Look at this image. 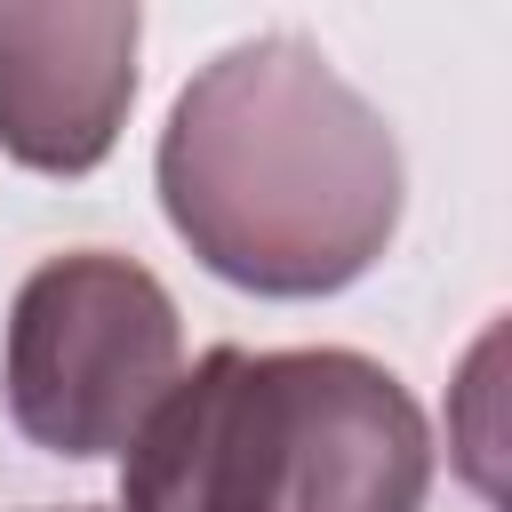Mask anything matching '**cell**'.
<instances>
[{"label": "cell", "mask_w": 512, "mask_h": 512, "mask_svg": "<svg viewBox=\"0 0 512 512\" xmlns=\"http://www.w3.org/2000/svg\"><path fill=\"white\" fill-rule=\"evenodd\" d=\"M152 184L168 232L248 296H336L400 232L392 120L304 32L208 56L168 104Z\"/></svg>", "instance_id": "6da1fadb"}, {"label": "cell", "mask_w": 512, "mask_h": 512, "mask_svg": "<svg viewBox=\"0 0 512 512\" xmlns=\"http://www.w3.org/2000/svg\"><path fill=\"white\" fill-rule=\"evenodd\" d=\"M424 488V408L344 344H216L120 448V512H424Z\"/></svg>", "instance_id": "7a4b0ae2"}, {"label": "cell", "mask_w": 512, "mask_h": 512, "mask_svg": "<svg viewBox=\"0 0 512 512\" xmlns=\"http://www.w3.org/2000/svg\"><path fill=\"white\" fill-rule=\"evenodd\" d=\"M184 368L176 296L112 248L48 256L8 304L0 392L32 448L48 456H112L152 416V400Z\"/></svg>", "instance_id": "3957f363"}, {"label": "cell", "mask_w": 512, "mask_h": 512, "mask_svg": "<svg viewBox=\"0 0 512 512\" xmlns=\"http://www.w3.org/2000/svg\"><path fill=\"white\" fill-rule=\"evenodd\" d=\"M136 0L0 8V152L40 176H88L136 104Z\"/></svg>", "instance_id": "277c9868"}, {"label": "cell", "mask_w": 512, "mask_h": 512, "mask_svg": "<svg viewBox=\"0 0 512 512\" xmlns=\"http://www.w3.org/2000/svg\"><path fill=\"white\" fill-rule=\"evenodd\" d=\"M64 512H96V504H64Z\"/></svg>", "instance_id": "5b68a950"}]
</instances>
